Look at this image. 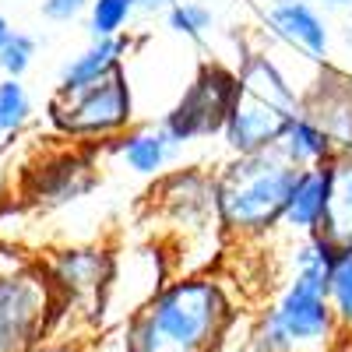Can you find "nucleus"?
I'll return each mask as SVG.
<instances>
[{"label": "nucleus", "instance_id": "f257e3e1", "mask_svg": "<svg viewBox=\"0 0 352 352\" xmlns=\"http://www.w3.org/2000/svg\"><path fill=\"white\" fill-rule=\"evenodd\" d=\"M232 317L236 310L212 275H184L131 314L124 352H219Z\"/></svg>", "mask_w": 352, "mask_h": 352}, {"label": "nucleus", "instance_id": "f03ea898", "mask_svg": "<svg viewBox=\"0 0 352 352\" xmlns=\"http://www.w3.org/2000/svg\"><path fill=\"white\" fill-rule=\"evenodd\" d=\"M342 250L320 232H307L296 247V272L275 307L250 335L254 352H328L342 338V324L328 300V272Z\"/></svg>", "mask_w": 352, "mask_h": 352}, {"label": "nucleus", "instance_id": "7ed1b4c3", "mask_svg": "<svg viewBox=\"0 0 352 352\" xmlns=\"http://www.w3.org/2000/svg\"><path fill=\"white\" fill-rule=\"evenodd\" d=\"M296 176L300 166L278 144L250 155H232V162H226L215 173L222 232L240 240L268 236L275 226H282Z\"/></svg>", "mask_w": 352, "mask_h": 352}, {"label": "nucleus", "instance_id": "20e7f679", "mask_svg": "<svg viewBox=\"0 0 352 352\" xmlns=\"http://www.w3.org/2000/svg\"><path fill=\"white\" fill-rule=\"evenodd\" d=\"M236 74H240V96L222 127L226 144L232 148V155L275 148L282 141L289 116L300 109L296 85L282 74V67L268 53H257V50L243 56Z\"/></svg>", "mask_w": 352, "mask_h": 352}, {"label": "nucleus", "instance_id": "39448f33", "mask_svg": "<svg viewBox=\"0 0 352 352\" xmlns=\"http://www.w3.org/2000/svg\"><path fill=\"white\" fill-rule=\"evenodd\" d=\"M46 116L64 138L78 141L124 134L134 120V96L124 67L109 71L106 78L78 88V92H53Z\"/></svg>", "mask_w": 352, "mask_h": 352}, {"label": "nucleus", "instance_id": "423d86ee", "mask_svg": "<svg viewBox=\"0 0 352 352\" xmlns=\"http://www.w3.org/2000/svg\"><path fill=\"white\" fill-rule=\"evenodd\" d=\"M53 314V282L32 268L0 272V352H28L43 342Z\"/></svg>", "mask_w": 352, "mask_h": 352}, {"label": "nucleus", "instance_id": "0eeeda50", "mask_svg": "<svg viewBox=\"0 0 352 352\" xmlns=\"http://www.w3.org/2000/svg\"><path fill=\"white\" fill-rule=\"evenodd\" d=\"M236 96H240V74L236 71H229L222 64H204L197 71V78L187 85V92L180 96V102L166 113L162 127L169 131V138L176 144L222 134Z\"/></svg>", "mask_w": 352, "mask_h": 352}, {"label": "nucleus", "instance_id": "6e6552de", "mask_svg": "<svg viewBox=\"0 0 352 352\" xmlns=\"http://www.w3.org/2000/svg\"><path fill=\"white\" fill-rule=\"evenodd\" d=\"M300 109H307L324 127L335 152H352V78L338 67H320L314 85L300 96Z\"/></svg>", "mask_w": 352, "mask_h": 352}, {"label": "nucleus", "instance_id": "1a4fd4ad", "mask_svg": "<svg viewBox=\"0 0 352 352\" xmlns=\"http://www.w3.org/2000/svg\"><path fill=\"white\" fill-rule=\"evenodd\" d=\"M268 25L272 32L303 50L314 60H324L328 56V46H331V36H328V21L317 14V8L310 0H285V4H272L268 8Z\"/></svg>", "mask_w": 352, "mask_h": 352}, {"label": "nucleus", "instance_id": "9d476101", "mask_svg": "<svg viewBox=\"0 0 352 352\" xmlns=\"http://www.w3.org/2000/svg\"><path fill=\"white\" fill-rule=\"evenodd\" d=\"M324 166H328V201H324V219L314 232H320L338 250H352V152H335Z\"/></svg>", "mask_w": 352, "mask_h": 352}, {"label": "nucleus", "instance_id": "9b49d317", "mask_svg": "<svg viewBox=\"0 0 352 352\" xmlns=\"http://www.w3.org/2000/svg\"><path fill=\"white\" fill-rule=\"evenodd\" d=\"M324 201H328V166H303L296 184H292V194H289V204H285V215H282V226L289 232H314L324 219Z\"/></svg>", "mask_w": 352, "mask_h": 352}, {"label": "nucleus", "instance_id": "f8f14e48", "mask_svg": "<svg viewBox=\"0 0 352 352\" xmlns=\"http://www.w3.org/2000/svg\"><path fill=\"white\" fill-rule=\"evenodd\" d=\"M124 53H127V39H124V36L92 39V46H85L78 56H71V60L64 64L56 92H78V88L106 78L109 71L124 67Z\"/></svg>", "mask_w": 352, "mask_h": 352}, {"label": "nucleus", "instance_id": "ddd939ff", "mask_svg": "<svg viewBox=\"0 0 352 352\" xmlns=\"http://www.w3.org/2000/svg\"><path fill=\"white\" fill-rule=\"evenodd\" d=\"M53 289H71V296H99L109 282V261L102 250H64L50 268Z\"/></svg>", "mask_w": 352, "mask_h": 352}, {"label": "nucleus", "instance_id": "4468645a", "mask_svg": "<svg viewBox=\"0 0 352 352\" xmlns=\"http://www.w3.org/2000/svg\"><path fill=\"white\" fill-rule=\"evenodd\" d=\"M173 148H180V144L169 138V131L162 124L127 131V134H120V141H116L120 159L141 176H155L159 169H166V162L173 159Z\"/></svg>", "mask_w": 352, "mask_h": 352}, {"label": "nucleus", "instance_id": "2eb2a0df", "mask_svg": "<svg viewBox=\"0 0 352 352\" xmlns=\"http://www.w3.org/2000/svg\"><path fill=\"white\" fill-rule=\"evenodd\" d=\"M278 148H282L292 162H296L300 169H303V166H320V162H328V159L335 155L331 138L324 134V127H320L307 109H296V113L289 116Z\"/></svg>", "mask_w": 352, "mask_h": 352}, {"label": "nucleus", "instance_id": "dca6fc26", "mask_svg": "<svg viewBox=\"0 0 352 352\" xmlns=\"http://www.w3.org/2000/svg\"><path fill=\"white\" fill-rule=\"evenodd\" d=\"M88 187H92V173H88V166L71 159V155H64V159H56V162L46 166V184L39 180L36 197L39 201H74Z\"/></svg>", "mask_w": 352, "mask_h": 352}, {"label": "nucleus", "instance_id": "f3484780", "mask_svg": "<svg viewBox=\"0 0 352 352\" xmlns=\"http://www.w3.org/2000/svg\"><path fill=\"white\" fill-rule=\"evenodd\" d=\"M134 11H141V0H92V8H88V32H92V39L120 36L124 25L134 18Z\"/></svg>", "mask_w": 352, "mask_h": 352}, {"label": "nucleus", "instance_id": "a211bd4d", "mask_svg": "<svg viewBox=\"0 0 352 352\" xmlns=\"http://www.w3.org/2000/svg\"><path fill=\"white\" fill-rule=\"evenodd\" d=\"M328 300L345 335H352V250H342L328 272Z\"/></svg>", "mask_w": 352, "mask_h": 352}, {"label": "nucleus", "instance_id": "6ab92c4d", "mask_svg": "<svg viewBox=\"0 0 352 352\" xmlns=\"http://www.w3.org/2000/svg\"><path fill=\"white\" fill-rule=\"evenodd\" d=\"M32 116V99H28L21 78L0 81V134H14L28 124Z\"/></svg>", "mask_w": 352, "mask_h": 352}, {"label": "nucleus", "instance_id": "aec40b11", "mask_svg": "<svg viewBox=\"0 0 352 352\" xmlns=\"http://www.w3.org/2000/svg\"><path fill=\"white\" fill-rule=\"evenodd\" d=\"M166 18H169L173 32L190 36V39H201L212 28V21H215L212 11H208V4H201V0H176Z\"/></svg>", "mask_w": 352, "mask_h": 352}, {"label": "nucleus", "instance_id": "412c9836", "mask_svg": "<svg viewBox=\"0 0 352 352\" xmlns=\"http://www.w3.org/2000/svg\"><path fill=\"white\" fill-rule=\"evenodd\" d=\"M32 56H36V39L25 36V32H11L8 43L0 46V74L21 78L28 67H32Z\"/></svg>", "mask_w": 352, "mask_h": 352}, {"label": "nucleus", "instance_id": "4be33fe9", "mask_svg": "<svg viewBox=\"0 0 352 352\" xmlns=\"http://www.w3.org/2000/svg\"><path fill=\"white\" fill-rule=\"evenodd\" d=\"M92 8V0H43V14L50 21H74Z\"/></svg>", "mask_w": 352, "mask_h": 352}, {"label": "nucleus", "instance_id": "5701e85b", "mask_svg": "<svg viewBox=\"0 0 352 352\" xmlns=\"http://www.w3.org/2000/svg\"><path fill=\"white\" fill-rule=\"evenodd\" d=\"M28 352H85L78 342H67V338H60V342H39L36 349H28Z\"/></svg>", "mask_w": 352, "mask_h": 352}, {"label": "nucleus", "instance_id": "b1692460", "mask_svg": "<svg viewBox=\"0 0 352 352\" xmlns=\"http://www.w3.org/2000/svg\"><path fill=\"white\" fill-rule=\"evenodd\" d=\"M176 0H141V11H162V8H173Z\"/></svg>", "mask_w": 352, "mask_h": 352}, {"label": "nucleus", "instance_id": "393cba45", "mask_svg": "<svg viewBox=\"0 0 352 352\" xmlns=\"http://www.w3.org/2000/svg\"><path fill=\"white\" fill-rule=\"evenodd\" d=\"M328 352H352V335H345V331H342V338H338Z\"/></svg>", "mask_w": 352, "mask_h": 352}, {"label": "nucleus", "instance_id": "a878e982", "mask_svg": "<svg viewBox=\"0 0 352 352\" xmlns=\"http://www.w3.org/2000/svg\"><path fill=\"white\" fill-rule=\"evenodd\" d=\"M11 32H14V28L8 25V18H4V14H0V46L8 43V36H11Z\"/></svg>", "mask_w": 352, "mask_h": 352}, {"label": "nucleus", "instance_id": "bb28decb", "mask_svg": "<svg viewBox=\"0 0 352 352\" xmlns=\"http://www.w3.org/2000/svg\"><path fill=\"white\" fill-rule=\"evenodd\" d=\"M324 8H352V0H320Z\"/></svg>", "mask_w": 352, "mask_h": 352}, {"label": "nucleus", "instance_id": "cd10ccee", "mask_svg": "<svg viewBox=\"0 0 352 352\" xmlns=\"http://www.w3.org/2000/svg\"><path fill=\"white\" fill-rule=\"evenodd\" d=\"M272 4H285V0H272Z\"/></svg>", "mask_w": 352, "mask_h": 352}]
</instances>
